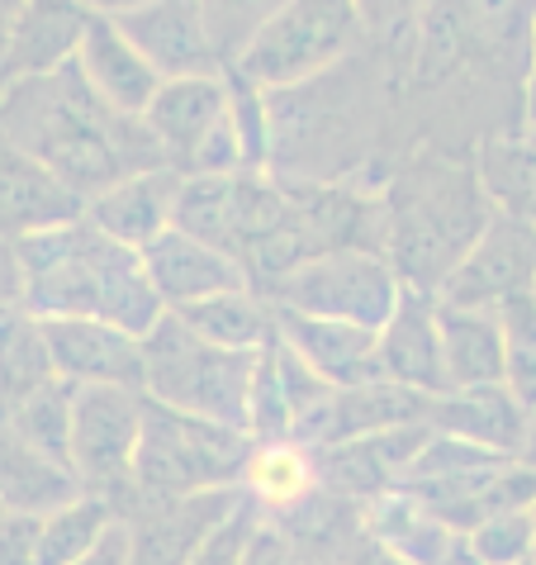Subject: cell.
<instances>
[{
  "label": "cell",
  "instance_id": "1",
  "mask_svg": "<svg viewBox=\"0 0 536 565\" xmlns=\"http://www.w3.org/2000/svg\"><path fill=\"white\" fill-rule=\"evenodd\" d=\"M0 138L39 157L82 200L100 195L133 171L167 167L143 115H119L86 86L76 57L49 76L0 86ZM176 171V167H171Z\"/></svg>",
  "mask_w": 536,
  "mask_h": 565
},
{
  "label": "cell",
  "instance_id": "2",
  "mask_svg": "<svg viewBox=\"0 0 536 565\" xmlns=\"http://www.w3.org/2000/svg\"><path fill=\"white\" fill-rule=\"evenodd\" d=\"M14 253H20L24 276L20 300L39 319H100L143 338L167 313L143 271L138 247L115 243L86 214L62 228L20 238Z\"/></svg>",
  "mask_w": 536,
  "mask_h": 565
},
{
  "label": "cell",
  "instance_id": "3",
  "mask_svg": "<svg viewBox=\"0 0 536 565\" xmlns=\"http://www.w3.org/2000/svg\"><path fill=\"white\" fill-rule=\"evenodd\" d=\"M380 214V253L389 257L394 276L414 290L437 295L451 266L470 253V243L494 218V205L480 185L475 157L422 152L394 177Z\"/></svg>",
  "mask_w": 536,
  "mask_h": 565
},
{
  "label": "cell",
  "instance_id": "4",
  "mask_svg": "<svg viewBox=\"0 0 536 565\" xmlns=\"http://www.w3.org/2000/svg\"><path fill=\"white\" fill-rule=\"evenodd\" d=\"M536 0H432L414 24V82L447 86L470 76L523 100Z\"/></svg>",
  "mask_w": 536,
  "mask_h": 565
},
{
  "label": "cell",
  "instance_id": "5",
  "mask_svg": "<svg viewBox=\"0 0 536 565\" xmlns=\"http://www.w3.org/2000/svg\"><path fill=\"white\" fill-rule=\"evenodd\" d=\"M261 352L214 348L181 313L167 309L143 333V395L152 404H162V409L247 433V404H251V381H257Z\"/></svg>",
  "mask_w": 536,
  "mask_h": 565
},
{
  "label": "cell",
  "instance_id": "6",
  "mask_svg": "<svg viewBox=\"0 0 536 565\" xmlns=\"http://www.w3.org/2000/svg\"><path fill=\"white\" fill-rule=\"evenodd\" d=\"M361 43L356 0H286L233 57V72L257 90H294L337 72Z\"/></svg>",
  "mask_w": 536,
  "mask_h": 565
},
{
  "label": "cell",
  "instance_id": "7",
  "mask_svg": "<svg viewBox=\"0 0 536 565\" xmlns=\"http://www.w3.org/2000/svg\"><path fill=\"white\" fill-rule=\"evenodd\" d=\"M251 457V437L210 418H191L176 409H162L143 395V433H138L133 457V494H200V490H228L243 480V466Z\"/></svg>",
  "mask_w": 536,
  "mask_h": 565
},
{
  "label": "cell",
  "instance_id": "8",
  "mask_svg": "<svg viewBox=\"0 0 536 565\" xmlns=\"http://www.w3.org/2000/svg\"><path fill=\"white\" fill-rule=\"evenodd\" d=\"M404 280L394 276V266L375 247H323V253L304 257L290 266L286 276H276L261 295L280 309H299L313 319H342L356 328H375L399 305Z\"/></svg>",
  "mask_w": 536,
  "mask_h": 565
},
{
  "label": "cell",
  "instance_id": "9",
  "mask_svg": "<svg viewBox=\"0 0 536 565\" xmlns=\"http://www.w3.org/2000/svg\"><path fill=\"white\" fill-rule=\"evenodd\" d=\"M143 433V390L129 385H72L67 461L86 494H100L119 518L133 494V457Z\"/></svg>",
  "mask_w": 536,
  "mask_h": 565
},
{
  "label": "cell",
  "instance_id": "10",
  "mask_svg": "<svg viewBox=\"0 0 536 565\" xmlns=\"http://www.w3.org/2000/svg\"><path fill=\"white\" fill-rule=\"evenodd\" d=\"M238 509V484L200 494H129L119 504V523L129 537V565H191V556Z\"/></svg>",
  "mask_w": 536,
  "mask_h": 565
},
{
  "label": "cell",
  "instance_id": "11",
  "mask_svg": "<svg viewBox=\"0 0 536 565\" xmlns=\"http://www.w3.org/2000/svg\"><path fill=\"white\" fill-rule=\"evenodd\" d=\"M527 290H536V224L523 214L494 210L484 233L470 243V253L437 286V300L465 309H499L503 300Z\"/></svg>",
  "mask_w": 536,
  "mask_h": 565
},
{
  "label": "cell",
  "instance_id": "12",
  "mask_svg": "<svg viewBox=\"0 0 536 565\" xmlns=\"http://www.w3.org/2000/svg\"><path fill=\"white\" fill-rule=\"evenodd\" d=\"M119 34L148 57V67L162 82H181V76H218L228 62L218 57L210 29H204L195 0H152L129 14H119Z\"/></svg>",
  "mask_w": 536,
  "mask_h": 565
},
{
  "label": "cell",
  "instance_id": "13",
  "mask_svg": "<svg viewBox=\"0 0 536 565\" xmlns=\"http://www.w3.org/2000/svg\"><path fill=\"white\" fill-rule=\"evenodd\" d=\"M138 257H143V271L162 309H185V305L210 300V295L251 286L247 266L238 257H228L224 247L200 243L195 233H181V228L157 233L148 247H138Z\"/></svg>",
  "mask_w": 536,
  "mask_h": 565
},
{
  "label": "cell",
  "instance_id": "14",
  "mask_svg": "<svg viewBox=\"0 0 536 565\" xmlns=\"http://www.w3.org/2000/svg\"><path fill=\"white\" fill-rule=\"evenodd\" d=\"M57 381L143 390V338L100 319H43Z\"/></svg>",
  "mask_w": 536,
  "mask_h": 565
},
{
  "label": "cell",
  "instance_id": "15",
  "mask_svg": "<svg viewBox=\"0 0 536 565\" xmlns=\"http://www.w3.org/2000/svg\"><path fill=\"white\" fill-rule=\"evenodd\" d=\"M82 214H86V200L57 171H49L24 148H14L10 138H0V238L20 243V238H34V233L72 224Z\"/></svg>",
  "mask_w": 536,
  "mask_h": 565
},
{
  "label": "cell",
  "instance_id": "16",
  "mask_svg": "<svg viewBox=\"0 0 536 565\" xmlns=\"http://www.w3.org/2000/svg\"><path fill=\"white\" fill-rule=\"evenodd\" d=\"M375 366L380 381H394L418 395H447V375H441V338H437V295L404 286L399 305L375 333Z\"/></svg>",
  "mask_w": 536,
  "mask_h": 565
},
{
  "label": "cell",
  "instance_id": "17",
  "mask_svg": "<svg viewBox=\"0 0 536 565\" xmlns=\"http://www.w3.org/2000/svg\"><path fill=\"white\" fill-rule=\"evenodd\" d=\"M233 109L228 72L218 76H181V82L157 86L152 105L143 109V124L167 152V167H176L181 177L191 171L200 143L210 138Z\"/></svg>",
  "mask_w": 536,
  "mask_h": 565
},
{
  "label": "cell",
  "instance_id": "18",
  "mask_svg": "<svg viewBox=\"0 0 536 565\" xmlns=\"http://www.w3.org/2000/svg\"><path fill=\"white\" fill-rule=\"evenodd\" d=\"M276 313V342L286 352H294L304 366L328 385H366L380 381L375 366V328H356L342 319H313L299 309H280Z\"/></svg>",
  "mask_w": 536,
  "mask_h": 565
},
{
  "label": "cell",
  "instance_id": "19",
  "mask_svg": "<svg viewBox=\"0 0 536 565\" xmlns=\"http://www.w3.org/2000/svg\"><path fill=\"white\" fill-rule=\"evenodd\" d=\"M428 423L441 428V437L480 451H494V457L517 461V447H523V428H527V404L513 399L508 385H475V390H447V395L432 399Z\"/></svg>",
  "mask_w": 536,
  "mask_h": 565
},
{
  "label": "cell",
  "instance_id": "20",
  "mask_svg": "<svg viewBox=\"0 0 536 565\" xmlns=\"http://www.w3.org/2000/svg\"><path fill=\"white\" fill-rule=\"evenodd\" d=\"M176 191H181V171L157 167V171H133L115 185H105L100 195L86 200V218L100 233H109L124 247H148L157 233L171 228L176 214Z\"/></svg>",
  "mask_w": 536,
  "mask_h": 565
},
{
  "label": "cell",
  "instance_id": "21",
  "mask_svg": "<svg viewBox=\"0 0 536 565\" xmlns=\"http://www.w3.org/2000/svg\"><path fill=\"white\" fill-rule=\"evenodd\" d=\"M90 20L96 14L82 0H24V14L14 20L10 53H6V86L67 67L76 49H82Z\"/></svg>",
  "mask_w": 536,
  "mask_h": 565
},
{
  "label": "cell",
  "instance_id": "22",
  "mask_svg": "<svg viewBox=\"0 0 536 565\" xmlns=\"http://www.w3.org/2000/svg\"><path fill=\"white\" fill-rule=\"evenodd\" d=\"M76 67H82L86 86L119 115H143L157 86H162V76L148 67V57L119 34L115 20H100V14L90 20L82 49H76Z\"/></svg>",
  "mask_w": 536,
  "mask_h": 565
},
{
  "label": "cell",
  "instance_id": "23",
  "mask_svg": "<svg viewBox=\"0 0 536 565\" xmlns=\"http://www.w3.org/2000/svg\"><path fill=\"white\" fill-rule=\"evenodd\" d=\"M82 480L67 461L39 451L29 437H20L0 418V499H6L10 513H24V518H49L62 504L82 499Z\"/></svg>",
  "mask_w": 536,
  "mask_h": 565
},
{
  "label": "cell",
  "instance_id": "24",
  "mask_svg": "<svg viewBox=\"0 0 536 565\" xmlns=\"http://www.w3.org/2000/svg\"><path fill=\"white\" fill-rule=\"evenodd\" d=\"M437 338H441L447 390L503 385V333L494 309H465L437 300Z\"/></svg>",
  "mask_w": 536,
  "mask_h": 565
},
{
  "label": "cell",
  "instance_id": "25",
  "mask_svg": "<svg viewBox=\"0 0 536 565\" xmlns=\"http://www.w3.org/2000/svg\"><path fill=\"white\" fill-rule=\"evenodd\" d=\"M53 381H57V366L49 352L43 319L24 300L0 305V414Z\"/></svg>",
  "mask_w": 536,
  "mask_h": 565
},
{
  "label": "cell",
  "instance_id": "26",
  "mask_svg": "<svg viewBox=\"0 0 536 565\" xmlns=\"http://www.w3.org/2000/svg\"><path fill=\"white\" fill-rule=\"evenodd\" d=\"M171 313H181L200 338H210L214 348H228V352H261L276 342V313L257 286L210 295V300L171 309Z\"/></svg>",
  "mask_w": 536,
  "mask_h": 565
},
{
  "label": "cell",
  "instance_id": "27",
  "mask_svg": "<svg viewBox=\"0 0 536 565\" xmlns=\"http://www.w3.org/2000/svg\"><path fill=\"white\" fill-rule=\"evenodd\" d=\"M115 523V509L100 494H82L57 513L39 518V542H34V565H76L90 546L105 537V527Z\"/></svg>",
  "mask_w": 536,
  "mask_h": 565
},
{
  "label": "cell",
  "instance_id": "28",
  "mask_svg": "<svg viewBox=\"0 0 536 565\" xmlns=\"http://www.w3.org/2000/svg\"><path fill=\"white\" fill-rule=\"evenodd\" d=\"M238 484H247V494H257L261 504L286 509V504H299V499L309 494L313 470L304 461V451H299V443L280 437V443H251V457L243 466Z\"/></svg>",
  "mask_w": 536,
  "mask_h": 565
},
{
  "label": "cell",
  "instance_id": "29",
  "mask_svg": "<svg viewBox=\"0 0 536 565\" xmlns=\"http://www.w3.org/2000/svg\"><path fill=\"white\" fill-rule=\"evenodd\" d=\"M494 313L503 333V385L513 390V399L536 404V290L513 295Z\"/></svg>",
  "mask_w": 536,
  "mask_h": 565
},
{
  "label": "cell",
  "instance_id": "30",
  "mask_svg": "<svg viewBox=\"0 0 536 565\" xmlns=\"http://www.w3.org/2000/svg\"><path fill=\"white\" fill-rule=\"evenodd\" d=\"M20 437H29L39 451L67 461V437H72V381H53L34 390L29 399H20L14 409L0 414ZM72 466V461H67Z\"/></svg>",
  "mask_w": 536,
  "mask_h": 565
},
{
  "label": "cell",
  "instance_id": "31",
  "mask_svg": "<svg viewBox=\"0 0 536 565\" xmlns=\"http://www.w3.org/2000/svg\"><path fill=\"white\" fill-rule=\"evenodd\" d=\"M286 6V0H195L204 29H210L218 57L233 67V57L247 49V39L271 20V14Z\"/></svg>",
  "mask_w": 536,
  "mask_h": 565
},
{
  "label": "cell",
  "instance_id": "32",
  "mask_svg": "<svg viewBox=\"0 0 536 565\" xmlns=\"http://www.w3.org/2000/svg\"><path fill=\"white\" fill-rule=\"evenodd\" d=\"M465 546L475 552L480 565H517L536 556V527H532V513L527 509H503V513H489L470 527Z\"/></svg>",
  "mask_w": 536,
  "mask_h": 565
},
{
  "label": "cell",
  "instance_id": "33",
  "mask_svg": "<svg viewBox=\"0 0 536 565\" xmlns=\"http://www.w3.org/2000/svg\"><path fill=\"white\" fill-rule=\"evenodd\" d=\"M432 0H356V14H361V29L366 39L375 43H399L414 34V24L422 20Z\"/></svg>",
  "mask_w": 536,
  "mask_h": 565
},
{
  "label": "cell",
  "instance_id": "34",
  "mask_svg": "<svg viewBox=\"0 0 536 565\" xmlns=\"http://www.w3.org/2000/svg\"><path fill=\"white\" fill-rule=\"evenodd\" d=\"M247 546H251V532H247V509L238 504L224 523H218V532L210 542L200 546V552L191 556V565H243L247 561Z\"/></svg>",
  "mask_w": 536,
  "mask_h": 565
},
{
  "label": "cell",
  "instance_id": "35",
  "mask_svg": "<svg viewBox=\"0 0 536 565\" xmlns=\"http://www.w3.org/2000/svg\"><path fill=\"white\" fill-rule=\"evenodd\" d=\"M34 542H39V518L10 513L0 523V565H34Z\"/></svg>",
  "mask_w": 536,
  "mask_h": 565
},
{
  "label": "cell",
  "instance_id": "36",
  "mask_svg": "<svg viewBox=\"0 0 536 565\" xmlns=\"http://www.w3.org/2000/svg\"><path fill=\"white\" fill-rule=\"evenodd\" d=\"M76 565H129V537H124V523H119V518L105 527V537L90 546V552L76 561Z\"/></svg>",
  "mask_w": 536,
  "mask_h": 565
},
{
  "label": "cell",
  "instance_id": "37",
  "mask_svg": "<svg viewBox=\"0 0 536 565\" xmlns=\"http://www.w3.org/2000/svg\"><path fill=\"white\" fill-rule=\"evenodd\" d=\"M24 290V276H20V253H14V243L0 238V305H14Z\"/></svg>",
  "mask_w": 536,
  "mask_h": 565
},
{
  "label": "cell",
  "instance_id": "38",
  "mask_svg": "<svg viewBox=\"0 0 536 565\" xmlns=\"http://www.w3.org/2000/svg\"><path fill=\"white\" fill-rule=\"evenodd\" d=\"M20 14H24V0H0V86H6V53H10V34Z\"/></svg>",
  "mask_w": 536,
  "mask_h": 565
},
{
  "label": "cell",
  "instance_id": "39",
  "mask_svg": "<svg viewBox=\"0 0 536 565\" xmlns=\"http://www.w3.org/2000/svg\"><path fill=\"white\" fill-rule=\"evenodd\" d=\"M523 124L536 129V24H532V62H527V82H523Z\"/></svg>",
  "mask_w": 536,
  "mask_h": 565
},
{
  "label": "cell",
  "instance_id": "40",
  "mask_svg": "<svg viewBox=\"0 0 536 565\" xmlns=\"http://www.w3.org/2000/svg\"><path fill=\"white\" fill-rule=\"evenodd\" d=\"M90 14H100V20H119V14H129L138 6H152V0H82Z\"/></svg>",
  "mask_w": 536,
  "mask_h": 565
},
{
  "label": "cell",
  "instance_id": "41",
  "mask_svg": "<svg viewBox=\"0 0 536 565\" xmlns=\"http://www.w3.org/2000/svg\"><path fill=\"white\" fill-rule=\"evenodd\" d=\"M517 461L527 470H536V404H527V428H523V447H517Z\"/></svg>",
  "mask_w": 536,
  "mask_h": 565
},
{
  "label": "cell",
  "instance_id": "42",
  "mask_svg": "<svg viewBox=\"0 0 536 565\" xmlns=\"http://www.w3.org/2000/svg\"><path fill=\"white\" fill-rule=\"evenodd\" d=\"M441 565H480V561H475V552H470V546H451V552L441 556Z\"/></svg>",
  "mask_w": 536,
  "mask_h": 565
},
{
  "label": "cell",
  "instance_id": "43",
  "mask_svg": "<svg viewBox=\"0 0 536 565\" xmlns=\"http://www.w3.org/2000/svg\"><path fill=\"white\" fill-rule=\"evenodd\" d=\"M527 513H532V527H536V494H532V504H527Z\"/></svg>",
  "mask_w": 536,
  "mask_h": 565
},
{
  "label": "cell",
  "instance_id": "44",
  "mask_svg": "<svg viewBox=\"0 0 536 565\" xmlns=\"http://www.w3.org/2000/svg\"><path fill=\"white\" fill-rule=\"evenodd\" d=\"M6 518H10V509H6V499H0V523H6Z\"/></svg>",
  "mask_w": 536,
  "mask_h": 565
},
{
  "label": "cell",
  "instance_id": "45",
  "mask_svg": "<svg viewBox=\"0 0 536 565\" xmlns=\"http://www.w3.org/2000/svg\"><path fill=\"white\" fill-rule=\"evenodd\" d=\"M517 565H536V556H527V561H517Z\"/></svg>",
  "mask_w": 536,
  "mask_h": 565
}]
</instances>
